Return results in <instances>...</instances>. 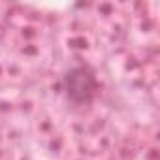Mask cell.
Returning a JSON list of instances; mask_svg holds the SVG:
<instances>
[{
  "instance_id": "6da1fadb",
  "label": "cell",
  "mask_w": 160,
  "mask_h": 160,
  "mask_svg": "<svg viewBox=\"0 0 160 160\" xmlns=\"http://www.w3.org/2000/svg\"><path fill=\"white\" fill-rule=\"evenodd\" d=\"M62 87H64L68 100L75 106L91 104L100 91L96 72L87 64L72 66L62 77Z\"/></svg>"
}]
</instances>
